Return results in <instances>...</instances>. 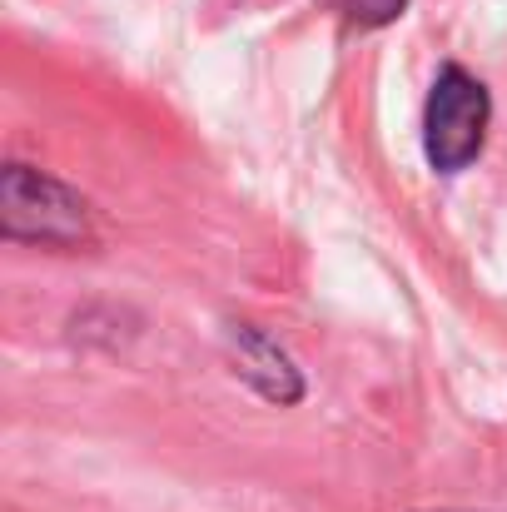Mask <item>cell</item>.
Segmentation results:
<instances>
[{"label": "cell", "mask_w": 507, "mask_h": 512, "mask_svg": "<svg viewBox=\"0 0 507 512\" xmlns=\"http://www.w3.org/2000/svg\"><path fill=\"white\" fill-rule=\"evenodd\" d=\"M443 512H458V508H443Z\"/></svg>", "instance_id": "5b68a950"}, {"label": "cell", "mask_w": 507, "mask_h": 512, "mask_svg": "<svg viewBox=\"0 0 507 512\" xmlns=\"http://www.w3.org/2000/svg\"><path fill=\"white\" fill-rule=\"evenodd\" d=\"M0 234L10 244L55 249V254H80L100 244L90 199L25 160H5L0 170Z\"/></svg>", "instance_id": "6da1fadb"}, {"label": "cell", "mask_w": 507, "mask_h": 512, "mask_svg": "<svg viewBox=\"0 0 507 512\" xmlns=\"http://www.w3.org/2000/svg\"><path fill=\"white\" fill-rule=\"evenodd\" d=\"M334 5L343 10V20L358 25V30H383V25H393L408 10V0H334Z\"/></svg>", "instance_id": "277c9868"}, {"label": "cell", "mask_w": 507, "mask_h": 512, "mask_svg": "<svg viewBox=\"0 0 507 512\" xmlns=\"http://www.w3.org/2000/svg\"><path fill=\"white\" fill-rule=\"evenodd\" d=\"M224 343H229V358H234V373L274 408H294L304 403L309 383H304V368L294 363V353L274 339L264 324L254 319H229L224 324Z\"/></svg>", "instance_id": "3957f363"}, {"label": "cell", "mask_w": 507, "mask_h": 512, "mask_svg": "<svg viewBox=\"0 0 507 512\" xmlns=\"http://www.w3.org/2000/svg\"><path fill=\"white\" fill-rule=\"evenodd\" d=\"M488 125H493V95L488 85L448 60L423 100V160L438 174H463L488 145Z\"/></svg>", "instance_id": "7a4b0ae2"}]
</instances>
